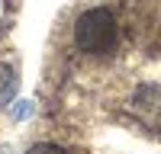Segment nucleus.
<instances>
[{"mask_svg": "<svg viewBox=\"0 0 161 154\" xmlns=\"http://www.w3.org/2000/svg\"><path fill=\"white\" fill-rule=\"evenodd\" d=\"M74 45L90 58H106L119 45V19L106 7H90L74 19Z\"/></svg>", "mask_w": 161, "mask_h": 154, "instance_id": "nucleus-1", "label": "nucleus"}, {"mask_svg": "<svg viewBox=\"0 0 161 154\" xmlns=\"http://www.w3.org/2000/svg\"><path fill=\"white\" fill-rule=\"evenodd\" d=\"M29 154H68L61 145H52V141H42V145H32Z\"/></svg>", "mask_w": 161, "mask_h": 154, "instance_id": "nucleus-2", "label": "nucleus"}]
</instances>
